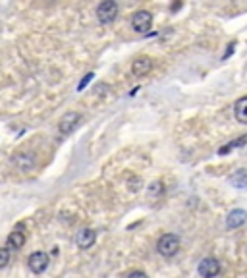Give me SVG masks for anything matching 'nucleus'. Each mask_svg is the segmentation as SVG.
I'll return each mask as SVG.
<instances>
[{"label":"nucleus","mask_w":247,"mask_h":278,"mask_svg":"<svg viewBox=\"0 0 247 278\" xmlns=\"http://www.w3.org/2000/svg\"><path fill=\"white\" fill-rule=\"evenodd\" d=\"M93 78H95L93 73H87V76H85V78H83V80L80 81V85H78V91H83V89H85V85H87V83H89L91 80H93Z\"/></svg>","instance_id":"16"},{"label":"nucleus","mask_w":247,"mask_h":278,"mask_svg":"<svg viewBox=\"0 0 247 278\" xmlns=\"http://www.w3.org/2000/svg\"><path fill=\"white\" fill-rule=\"evenodd\" d=\"M128 276H147L143 270H131V272H128Z\"/></svg>","instance_id":"17"},{"label":"nucleus","mask_w":247,"mask_h":278,"mask_svg":"<svg viewBox=\"0 0 247 278\" xmlns=\"http://www.w3.org/2000/svg\"><path fill=\"white\" fill-rule=\"evenodd\" d=\"M97 239V232L91 230V228H83V230L78 232V238H75V244L80 249H89V247H93Z\"/></svg>","instance_id":"8"},{"label":"nucleus","mask_w":247,"mask_h":278,"mask_svg":"<svg viewBox=\"0 0 247 278\" xmlns=\"http://www.w3.org/2000/svg\"><path fill=\"white\" fill-rule=\"evenodd\" d=\"M118 16V4L116 0H103L97 8V17L101 24H112Z\"/></svg>","instance_id":"2"},{"label":"nucleus","mask_w":247,"mask_h":278,"mask_svg":"<svg viewBox=\"0 0 247 278\" xmlns=\"http://www.w3.org/2000/svg\"><path fill=\"white\" fill-rule=\"evenodd\" d=\"M10 263V249H0V269Z\"/></svg>","instance_id":"15"},{"label":"nucleus","mask_w":247,"mask_h":278,"mask_svg":"<svg viewBox=\"0 0 247 278\" xmlns=\"http://www.w3.org/2000/svg\"><path fill=\"white\" fill-rule=\"evenodd\" d=\"M153 70V60L149 56H139L136 62L131 64V73L136 76V78H143L147 73Z\"/></svg>","instance_id":"7"},{"label":"nucleus","mask_w":247,"mask_h":278,"mask_svg":"<svg viewBox=\"0 0 247 278\" xmlns=\"http://www.w3.org/2000/svg\"><path fill=\"white\" fill-rule=\"evenodd\" d=\"M25 244V232H24V226L22 224H17L16 228L12 230V234L8 236V242H6V246L8 249H22Z\"/></svg>","instance_id":"9"},{"label":"nucleus","mask_w":247,"mask_h":278,"mask_svg":"<svg viewBox=\"0 0 247 278\" xmlns=\"http://www.w3.org/2000/svg\"><path fill=\"white\" fill-rule=\"evenodd\" d=\"M151 25H153V16L151 12H147V10H139L131 17V27L137 33H147L151 29Z\"/></svg>","instance_id":"3"},{"label":"nucleus","mask_w":247,"mask_h":278,"mask_svg":"<svg viewBox=\"0 0 247 278\" xmlns=\"http://www.w3.org/2000/svg\"><path fill=\"white\" fill-rule=\"evenodd\" d=\"M247 223V213L243 211V209H234L230 215L226 216V226L228 228H241L243 224Z\"/></svg>","instance_id":"10"},{"label":"nucleus","mask_w":247,"mask_h":278,"mask_svg":"<svg viewBox=\"0 0 247 278\" xmlns=\"http://www.w3.org/2000/svg\"><path fill=\"white\" fill-rule=\"evenodd\" d=\"M48 263H50V257H48L47 253H43V251L31 253V255H29V259H27V265H29L31 272H35V274L45 272V270H47V267H48Z\"/></svg>","instance_id":"5"},{"label":"nucleus","mask_w":247,"mask_h":278,"mask_svg":"<svg viewBox=\"0 0 247 278\" xmlns=\"http://www.w3.org/2000/svg\"><path fill=\"white\" fill-rule=\"evenodd\" d=\"M234 116L239 124H247V97H241L238 103L234 104Z\"/></svg>","instance_id":"11"},{"label":"nucleus","mask_w":247,"mask_h":278,"mask_svg":"<svg viewBox=\"0 0 247 278\" xmlns=\"http://www.w3.org/2000/svg\"><path fill=\"white\" fill-rule=\"evenodd\" d=\"M230 183L234 186V188H239V190L247 188V170L245 168H241V170H238V172H234V174L230 176Z\"/></svg>","instance_id":"12"},{"label":"nucleus","mask_w":247,"mask_h":278,"mask_svg":"<svg viewBox=\"0 0 247 278\" xmlns=\"http://www.w3.org/2000/svg\"><path fill=\"white\" fill-rule=\"evenodd\" d=\"M157 251L162 257H174L180 251V238L176 234H164L157 244Z\"/></svg>","instance_id":"1"},{"label":"nucleus","mask_w":247,"mask_h":278,"mask_svg":"<svg viewBox=\"0 0 247 278\" xmlns=\"http://www.w3.org/2000/svg\"><path fill=\"white\" fill-rule=\"evenodd\" d=\"M162 193H164L162 182H153L151 186H149V197H160Z\"/></svg>","instance_id":"14"},{"label":"nucleus","mask_w":247,"mask_h":278,"mask_svg":"<svg viewBox=\"0 0 247 278\" xmlns=\"http://www.w3.org/2000/svg\"><path fill=\"white\" fill-rule=\"evenodd\" d=\"M247 143V134L245 135H241L239 139H236V141H232V143L228 145H224V147H220V151H218V155H228V153L232 151V149H236V147H243V145Z\"/></svg>","instance_id":"13"},{"label":"nucleus","mask_w":247,"mask_h":278,"mask_svg":"<svg viewBox=\"0 0 247 278\" xmlns=\"http://www.w3.org/2000/svg\"><path fill=\"white\" fill-rule=\"evenodd\" d=\"M199 274L205 278H213L216 274H220V263L215 257H205L203 261L199 263Z\"/></svg>","instance_id":"6"},{"label":"nucleus","mask_w":247,"mask_h":278,"mask_svg":"<svg viewBox=\"0 0 247 278\" xmlns=\"http://www.w3.org/2000/svg\"><path fill=\"white\" fill-rule=\"evenodd\" d=\"M81 122V114L80 112H66L64 116L60 118V124H58V132L62 135L72 134L75 127L80 126Z\"/></svg>","instance_id":"4"}]
</instances>
